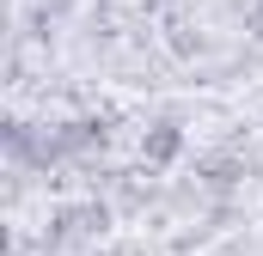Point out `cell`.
I'll return each instance as SVG.
<instances>
[{
    "label": "cell",
    "instance_id": "6da1fadb",
    "mask_svg": "<svg viewBox=\"0 0 263 256\" xmlns=\"http://www.w3.org/2000/svg\"><path fill=\"white\" fill-rule=\"evenodd\" d=\"M141 153H147L153 165H172V159L184 153V128H178V122H153L147 140H141Z\"/></svg>",
    "mask_w": 263,
    "mask_h": 256
}]
</instances>
